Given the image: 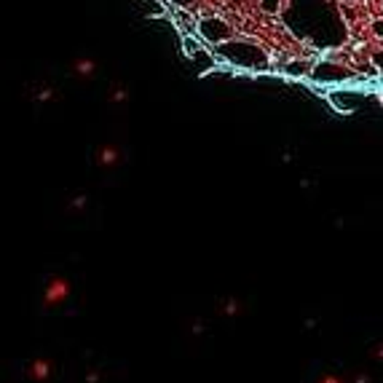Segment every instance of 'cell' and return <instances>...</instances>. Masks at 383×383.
Segmentation results:
<instances>
[{"instance_id":"10","label":"cell","mask_w":383,"mask_h":383,"mask_svg":"<svg viewBox=\"0 0 383 383\" xmlns=\"http://www.w3.org/2000/svg\"><path fill=\"white\" fill-rule=\"evenodd\" d=\"M183 48H185V54H188V57H193V54L199 51V41H196V38H190V35H185Z\"/></svg>"},{"instance_id":"4","label":"cell","mask_w":383,"mask_h":383,"mask_svg":"<svg viewBox=\"0 0 383 383\" xmlns=\"http://www.w3.org/2000/svg\"><path fill=\"white\" fill-rule=\"evenodd\" d=\"M313 81H322V84H341V81H349L351 78V70L349 67H341V65H332V62H319L313 65L311 70Z\"/></svg>"},{"instance_id":"12","label":"cell","mask_w":383,"mask_h":383,"mask_svg":"<svg viewBox=\"0 0 383 383\" xmlns=\"http://www.w3.org/2000/svg\"><path fill=\"white\" fill-rule=\"evenodd\" d=\"M177 25H180V30H185V32H190V30H193V22H190V16L185 14V11L177 14Z\"/></svg>"},{"instance_id":"1","label":"cell","mask_w":383,"mask_h":383,"mask_svg":"<svg viewBox=\"0 0 383 383\" xmlns=\"http://www.w3.org/2000/svg\"><path fill=\"white\" fill-rule=\"evenodd\" d=\"M284 25L292 30L295 38L319 51L343 46L349 38L346 19L332 0H287Z\"/></svg>"},{"instance_id":"13","label":"cell","mask_w":383,"mask_h":383,"mask_svg":"<svg viewBox=\"0 0 383 383\" xmlns=\"http://www.w3.org/2000/svg\"><path fill=\"white\" fill-rule=\"evenodd\" d=\"M370 27H372V35H375V38H383V19H375Z\"/></svg>"},{"instance_id":"11","label":"cell","mask_w":383,"mask_h":383,"mask_svg":"<svg viewBox=\"0 0 383 383\" xmlns=\"http://www.w3.org/2000/svg\"><path fill=\"white\" fill-rule=\"evenodd\" d=\"M190 59H193L196 65H201V67H207V70L212 67V57H209V54H204V48H199V51H196V54H193Z\"/></svg>"},{"instance_id":"6","label":"cell","mask_w":383,"mask_h":383,"mask_svg":"<svg viewBox=\"0 0 383 383\" xmlns=\"http://www.w3.org/2000/svg\"><path fill=\"white\" fill-rule=\"evenodd\" d=\"M140 14H145V16H161V14H164V6H161L158 0H142Z\"/></svg>"},{"instance_id":"3","label":"cell","mask_w":383,"mask_h":383,"mask_svg":"<svg viewBox=\"0 0 383 383\" xmlns=\"http://www.w3.org/2000/svg\"><path fill=\"white\" fill-rule=\"evenodd\" d=\"M196 30H199L201 41L212 43V46L233 38V27L228 25L226 19H220V16H204V19H199Z\"/></svg>"},{"instance_id":"16","label":"cell","mask_w":383,"mask_h":383,"mask_svg":"<svg viewBox=\"0 0 383 383\" xmlns=\"http://www.w3.org/2000/svg\"><path fill=\"white\" fill-rule=\"evenodd\" d=\"M115 94H113V100L118 102V100H124V97H126V91H124V89H113Z\"/></svg>"},{"instance_id":"8","label":"cell","mask_w":383,"mask_h":383,"mask_svg":"<svg viewBox=\"0 0 383 383\" xmlns=\"http://www.w3.org/2000/svg\"><path fill=\"white\" fill-rule=\"evenodd\" d=\"M311 70H313L311 62H290V65H287V72H290V75H311Z\"/></svg>"},{"instance_id":"7","label":"cell","mask_w":383,"mask_h":383,"mask_svg":"<svg viewBox=\"0 0 383 383\" xmlns=\"http://www.w3.org/2000/svg\"><path fill=\"white\" fill-rule=\"evenodd\" d=\"M260 11H263V14H271V16L282 14L284 0H260Z\"/></svg>"},{"instance_id":"9","label":"cell","mask_w":383,"mask_h":383,"mask_svg":"<svg viewBox=\"0 0 383 383\" xmlns=\"http://www.w3.org/2000/svg\"><path fill=\"white\" fill-rule=\"evenodd\" d=\"M97 158H100L102 164H113V161H118V150L115 148H102Z\"/></svg>"},{"instance_id":"15","label":"cell","mask_w":383,"mask_h":383,"mask_svg":"<svg viewBox=\"0 0 383 383\" xmlns=\"http://www.w3.org/2000/svg\"><path fill=\"white\" fill-rule=\"evenodd\" d=\"M169 3H174V6H180V8H188V6H193L196 0H169Z\"/></svg>"},{"instance_id":"5","label":"cell","mask_w":383,"mask_h":383,"mask_svg":"<svg viewBox=\"0 0 383 383\" xmlns=\"http://www.w3.org/2000/svg\"><path fill=\"white\" fill-rule=\"evenodd\" d=\"M94 70H97V65H94L91 59H75V62H72V72H75V75H81V78L94 75Z\"/></svg>"},{"instance_id":"14","label":"cell","mask_w":383,"mask_h":383,"mask_svg":"<svg viewBox=\"0 0 383 383\" xmlns=\"http://www.w3.org/2000/svg\"><path fill=\"white\" fill-rule=\"evenodd\" d=\"M372 62H375V67L383 70V51H375V54H372Z\"/></svg>"},{"instance_id":"2","label":"cell","mask_w":383,"mask_h":383,"mask_svg":"<svg viewBox=\"0 0 383 383\" xmlns=\"http://www.w3.org/2000/svg\"><path fill=\"white\" fill-rule=\"evenodd\" d=\"M214 57L233 65V67H244V70H263L268 65V54L266 48L255 41H244V38H231L214 46Z\"/></svg>"}]
</instances>
